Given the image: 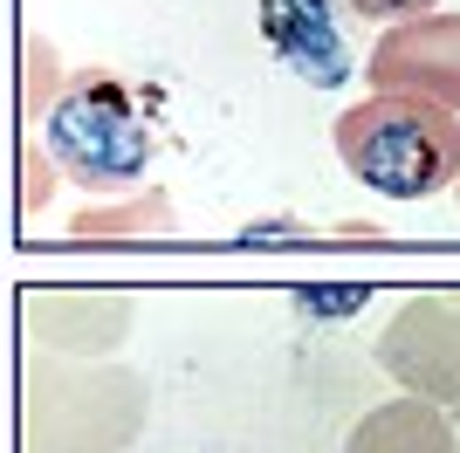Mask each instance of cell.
I'll return each instance as SVG.
<instances>
[{
    "label": "cell",
    "mask_w": 460,
    "mask_h": 453,
    "mask_svg": "<svg viewBox=\"0 0 460 453\" xmlns=\"http://www.w3.org/2000/svg\"><path fill=\"white\" fill-rule=\"evenodd\" d=\"M152 111L117 76H76L41 103V151L90 192H131L152 172Z\"/></svg>",
    "instance_id": "cell-1"
},
{
    "label": "cell",
    "mask_w": 460,
    "mask_h": 453,
    "mask_svg": "<svg viewBox=\"0 0 460 453\" xmlns=\"http://www.w3.org/2000/svg\"><path fill=\"white\" fill-rule=\"evenodd\" d=\"M337 158L378 200H433L460 172V124L420 96H365L337 117Z\"/></svg>",
    "instance_id": "cell-2"
},
{
    "label": "cell",
    "mask_w": 460,
    "mask_h": 453,
    "mask_svg": "<svg viewBox=\"0 0 460 453\" xmlns=\"http://www.w3.org/2000/svg\"><path fill=\"white\" fill-rule=\"evenodd\" d=\"M261 35L309 90L350 83V41L337 28V0H261Z\"/></svg>",
    "instance_id": "cell-3"
},
{
    "label": "cell",
    "mask_w": 460,
    "mask_h": 453,
    "mask_svg": "<svg viewBox=\"0 0 460 453\" xmlns=\"http://www.w3.org/2000/svg\"><path fill=\"white\" fill-rule=\"evenodd\" d=\"M365 21H412V14H426V7H440V0H350Z\"/></svg>",
    "instance_id": "cell-4"
},
{
    "label": "cell",
    "mask_w": 460,
    "mask_h": 453,
    "mask_svg": "<svg viewBox=\"0 0 460 453\" xmlns=\"http://www.w3.org/2000/svg\"><path fill=\"white\" fill-rule=\"evenodd\" d=\"M454 186H460V172H454Z\"/></svg>",
    "instance_id": "cell-5"
}]
</instances>
